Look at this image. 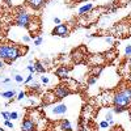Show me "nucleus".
<instances>
[{"label":"nucleus","mask_w":131,"mask_h":131,"mask_svg":"<svg viewBox=\"0 0 131 131\" xmlns=\"http://www.w3.org/2000/svg\"><path fill=\"white\" fill-rule=\"evenodd\" d=\"M33 41H34V46H39V45H42V41H43V38L38 36V37H36Z\"/></svg>","instance_id":"obj_26"},{"label":"nucleus","mask_w":131,"mask_h":131,"mask_svg":"<svg viewBox=\"0 0 131 131\" xmlns=\"http://www.w3.org/2000/svg\"><path fill=\"white\" fill-rule=\"evenodd\" d=\"M9 114L10 113H8V112H2V117L4 118V121H9Z\"/></svg>","instance_id":"obj_35"},{"label":"nucleus","mask_w":131,"mask_h":131,"mask_svg":"<svg viewBox=\"0 0 131 131\" xmlns=\"http://www.w3.org/2000/svg\"><path fill=\"white\" fill-rule=\"evenodd\" d=\"M127 109H125V107H121V106H114L113 107V113H115V114H121V113H123V112H126Z\"/></svg>","instance_id":"obj_23"},{"label":"nucleus","mask_w":131,"mask_h":131,"mask_svg":"<svg viewBox=\"0 0 131 131\" xmlns=\"http://www.w3.org/2000/svg\"><path fill=\"white\" fill-rule=\"evenodd\" d=\"M105 60H107V62H110V60H113L114 58H115V52L113 51V50H109V51H106V54H105Z\"/></svg>","instance_id":"obj_21"},{"label":"nucleus","mask_w":131,"mask_h":131,"mask_svg":"<svg viewBox=\"0 0 131 131\" xmlns=\"http://www.w3.org/2000/svg\"><path fill=\"white\" fill-rule=\"evenodd\" d=\"M97 83V78H96V76H92V78H89L88 80H86V84H88V85H94Z\"/></svg>","instance_id":"obj_24"},{"label":"nucleus","mask_w":131,"mask_h":131,"mask_svg":"<svg viewBox=\"0 0 131 131\" xmlns=\"http://www.w3.org/2000/svg\"><path fill=\"white\" fill-rule=\"evenodd\" d=\"M4 5H7V7H13V2H12V0H4Z\"/></svg>","instance_id":"obj_37"},{"label":"nucleus","mask_w":131,"mask_h":131,"mask_svg":"<svg viewBox=\"0 0 131 131\" xmlns=\"http://www.w3.org/2000/svg\"><path fill=\"white\" fill-rule=\"evenodd\" d=\"M86 55V51H85V47H79V49H76L72 51L71 54V58L75 63H81V60L85 58Z\"/></svg>","instance_id":"obj_6"},{"label":"nucleus","mask_w":131,"mask_h":131,"mask_svg":"<svg viewBox=\"0 0 131 131\" xmlns=\"http://www.w3.org/2000/svg\"><path fill=\"white\" fill-rule=\"evenodd\" d=\"M25 97H26V93H25V92H20V93L17 94V97H16V98H17L18 101H23Z\"/></svg>","instance_id":"obj_28"},{"label":"nucleus","mask_w":131,"mask_h":131,"mask_svg":"<svg viewBox=\"0 0 131 131\" xmlns=\"http://www.w3.org/2000/svg\"><path fill=\"white\" fill-rule=\"evenodd\" d=\"M130 119H131V113H130Z\"/></svg>","instance_id":"obj_46"},{"label":"nucleus","mask_w":131,"mask_h":131,"mask_svg":"<svg viewBox=\"0 0 131 131\" xmlns=\"http://www.w3.org/2000/svg\"><path fill=\"white\" fill-rule=\"evenodd\" d=\"M30 39H31V37H30V36L24 34V36H23V38H21V42H25V43H28V42H30Z\"/></svg>","instance_id":"obj_31"},{"label":"nucleus","mask_w":131,"mask_h":131,"mask_svg":"<svg viewBox=\"0 0 131 131\" xmlns=\"http://www.w3.org/2000/svg\"><path fill=\"white\" fill-rule=\"evenodd\" d=\"M46 113L49 117H54V115H64L68 113V105L67 104H51L47 105L46 107Z\"/></svg>","instance_id":"obj_2"},{"label":"nucleus","mask_w":131,"mask_h":131,"mask_svg":"<svg viewBox=\"0 0 131 131\" xmlns=\"http://www.w3.org/2000/svg\"><path fill=\"white\" fill-rule=\"evenodd\" d=\"M26 2V5L31 9H34V10H38L41 9L43 5L46 4V0H25Z\"/></svg>","instance_id":"obj_8"},{"label":"nucleus","mask_w":131,"mask_h":131,"mask_svg":"<svg viewBox=\"0 0 131 131\" xmlns=\"http://www.w3.org/2000/svg\"><path fill=\"white\" fill-rule=\"evenodd\" d=\"M52 21H54V24H55V26H57V25H59V24H62V21H60V18H59V17H54V20H52Z\"/></svg>","instance_id":"obj_38"},{"label":"nucleus","mask_w":131,"mask_h":131,"mask_svg":"<svg viewBox=\"0 0 131 131\" xmlns=\"http://www.w3.org/2000/svg\"><path fill=\"white\" fill-rule=\"evenodd\" d=\"M41 83L45 84V85H47V84L50 83V79L47 78V76H41Z\"/></svg>","instance_id":"obj_30"},{"label":"nucleus","mask_w":131,"mask_h":131,"mask_svg":"<svg viewBox=\"0 0 131 131\" xmlns=\"http://www.w3.org/2000/svg\"><path fill=\"white\" fill-rule=\"evenodd\" d=\"M59 128L60 131H72V125L68 119H62L59 121Z\"/></svg>","instance_id":"obj_15"},{"label":"nucleus","mask_w":131,"mask_h":131,"mask_svg":"<svg viewBox=\"0 0 131 131\" xmlns=\"http://www.w3.org/2000/svg\"><path fill=\"white\" fill-rule=\"evenodd\" d=\"M79 3H84V2H88V0H78Z\"/></svg>","instance_id":"obj_44"},{"label":"nucleus","mask_w":131,"mask_h":131,"mask_svg":"<svg viewBox=\"0 0 131 131\" xmlns=\"http://www.w3.org/2000/svg\"><path fill=\"white\" fill-rule=\"evenodd\" d=\"M55 93H54V91H49V92H45L43 93V97L42 100L43 102H45V105H51V104H55Z\"/></svg>","instance_id":"obj_9"},{"label":"nucleus","mask_w":131,"mask_h":131,"mask_svg":"<svg viewBox=\"0 0 131 131\" xmlns=\"http://www.w3.org/2000/svg\"><path fill=\"white\" fill-rule=\"evenodd\" d=\"M0 131H5V130H4V128H2V127H0Z\"/></svg>","instance_id":"obj_45"},{"label":"nucleus","mask_w":131,"mask_h":131,"mask_svg":"<svg viewBox=\"0 0 131 131\" xmlns=\"http://www.w3.org/2000/svg\"><path fill=\"white\" fill-rule=\"evenodd\" d=\"M4 125H5L7 127H9V128H13V123L10 122V121H5V122H4Z\"/></svg>","instance_id":"obj_39"},{"label":"nucleus","mask_w":131,"mask_h":131,"mask_svg":"<svg viewBox=\"0 0 131 131\" xmlns=\"http://www.w3.org/2000/svg\"><path fill=\"white\" fill-rule=\"evenodd\" d=\"M30 13L23 7H18L16 13H15V24L18 28H28L29 23H30Z\"/></svg>","instance_id":"obj_1"},{"label":"nucleus","mask_w":131,"mask_h":131,"mask_svg":"<svg viewBox=\"0 0 131 131\" xmlns=\"http://www.w3.org/2000/svg\"><path fill=\"white\" fill-rule=\"evenodd\" d=\"M0 79H2V78H0Z\"/></svg>","instance_id":"obj_47"},{"label":"nucleus","mask_w":131,"mask_h":131,"mask_svg":"<svg viewBox=\"0 0 131 131\" xmlns=\"http://www.w3.org/2000/svg\"><path fill=\"white\" fill-rule=\"evenodd\" d=\"M105 62V58L104 57H101V55H92L91 57V63H92V66H102V63Z\"/></svg>","instance_id":"obj_16"},{"label":"nucleus","mask_w":131,"mask_h":131,"mask_svg":"<svg viewBox=\"0 0 131 131\" xmlns=\"http://www.w3.org/2000/svg\"><path fill=\"white\" fill-rule=\"evenodd\" d=\"M33 78H34V76H33V73L28 75V78L24 80V81H25V84H29V83H31V81H33Z\"/></svg>","instance_id":"obj_34"},{"label":"nucleus","mask_w":131,"mask_h":131,"mask_svg":"<svg viewBox=\"0 0 131 131\" xmlns=\"http://www.w3.org/2000/svg\"><path fill=\"white\" fill-rule=\"evenodd\" d=\"M92 76H96V78H98V76H101L102 71H104V66H92Z\"/></svg>","instance_id":"obj_18"},{"label":"nucleus","mask_w":131,"mask_h":131,"mask_svg":"<svg viewBox=\"0 0 131 131\" xmlns=\"http://www.w3.org/2000/svg\"><path fill=\"white\" fill-rule=\"evenodd\" d=\"M30 89L34 91V92H39V91H41V84L37 83V81H34V83L30 85Z\"/></svg>","instance_id":"obj_22"},{"label":"nucleus","mask_w":131,"mask_h":131,"mask_svg":"<svg viewBox=\"0 0 131 131\" xmlns=\"http://www.w3.org/2000/svg\"><path fill=\"white\" fill-rule=\"evenodd\" d=\"M9 43L10 42H0V60L7 59L8 50H9Z\"/></svg>","instance_id":"obj_11"},{"label":"nucleus","mask_w":131,"mask_h":131,"mask_svg":"<svg viewBox=\"0 0 131 131\" xmlns=\"http://www.w3.org/2000/svg\"><path fill=\"white\" fill-rule=\"evenodd\" d=\"M54 93H55L57 100H63V98L68 97L71 94V89L68 88L67 84H58L54 89Z\"/></svg>","instance_id":"obj_4"},{"label":"nucleus","mask_w":131,"mask_h":131,"mask_svg":"<svg viewBox=\"0 0 131 131\" xmlns=\"http://www.w3.org/2000/svg\"><path fill=\"white\" fill-rule=\"evenodd\" d=\"M9 81H10V80H9V79H4V80H3V83H4V84H8V83H9Z\"/></svg>","instance_id":"obj_42"},{"label":"nucleus","mask_w":131,"mask_h":131,"mask_svg":"<svg viewBox=\"0 0 131 131\" xmlns=\"http://www.w3.org/2000/svg\"><path fill=\"white\" fill-rule=\"evenodd\" d=\"M21 131H37V126L31 121V118L26 117L24 121L21 122Z\"/></svg>","instance_id":"obj_7"},{"label":"nucleus","mask_w":131,"mask_h":131,"mask_svg":"<svg viewBox=\"0 0 131 131\" xmlns=\"http://www.w3.org/2000/svg\"><path fill=\"white\" fill-rule=\"evenodd\" d=\"M105 121H107L109 125H114V121H113V110H107L105 113Z\"/></svg>","instance_id":"obj_20"},{"label":"nucleus","mask_w":131,"mask_h":131,"mask_svg":"<svg viewBox=\"0 0 131 131\" xmlns=\"http://www.w3.org/2000/svg\"><path fill=\"white\" fill-rule=\"evenodd\" d=\"M9 119H13V121L15 119H18V113L17 112H12L9 114Z\"/></svg>","instance_id":"obj_32"},{"label":"nucleus","mask_w":131,"mask_h":131,"mask_svg":"<svg viewBox=\"0 0 131 131\" xmlns=\"http://www.w3.org/2000/svg\"><path fill=\"white\" fill-rule=\"evenodd\" d=\"M118 91H121L128 100L131 101V85L130 84H127V83H125V84H122L121 86H119V89Z\"/></svg>","instance_id":"obj_13"},{"label":"nucleus","mask_w":131,"mask_h":131,"mask_svg":"<svg viewBox=\"0 0 131 131\" xmlns=\"http://www.w3.org/2000/svg\"><path fill=\"white\" fill-rule=\"evenodd\" d=\"M26 29H28L30 33H36V31H38V30H39V21H38L37 18H31Z\"/></svg>","instance_id":"obj_12"},{"label":"nucleus","mask_w":131,"mask_h":131,"mask_svg":"<svg viewBox=\"0 0 131 131\" xmlns=\"http://www.w3.org/2000/svg\"><path fill=\"white\" fill-rule=\"evenodd\" d=\"M92 9H93V4H92V3L84 4L83 7L79 8V16H85V15H88Z\"/></svg>","instance_id":"obj_14"},{"label":"nucleus","mask_w":131,"mask_h":131,"mask_svg":"<svg viewBox=\"0 0 131 131\" xmlns=\"http://www.w3.org/2000/svg\"><path fill=\"white\" fill-rule=\"evenodd\" d=\"M105 43H106V45H113V38L112 37H105Z\"/></svg>","instance_id":"obj_36"},{"label":"nucleus","mask_w":131,"mask_h":131,"mask_svg":"<svg viewBox=\"0 0 131 131\" xmlns=\"http://www.w3.org/2000/svg\"><path fill=\"white\" fill-rule=\"evenodd\" d=\"M15 80L20 84V83H24V76L23 75H20V73H16L15 75Z\"/></svg>","instance_id":"obj_25"},{"label":"nucleus","mask_w":131,"mask_h":131,"mask_svg":"<svg viewBox=\"0 0 131 131\" xmlns=\"http://www.w3.org/2000/svg\"><path fill=\"white\" fill-rule=\"evenodd\" d=\"M26 70L30 72V73H33V75H34L36 73V68H34V64H30L29 63V66H26Z\"/></svg>","instance_id":"obj_27"},{"label":"nucleus","mask_w":131,"mask_h":131,"mask_svg":"<svg viewBox=\"0 0 131 131\" xmlns=\"http://www.w3.org/2000/svg\"><path fill=\"white\" fill-rule=\"evenodd\" d=\"M55 75L59 79H67L68 75H70V70H68V67H66V66H60V67H58L55 70Z\"/></svg>","instance_id":"obj_10"},{"label":"nucleus","mask_w":131,"mask_h":131,"mask_svg":"<svg viewBox=\"0 0 131 131\" xmlns=\"http://www.w3.org/2000/svg\"><path fill=\"white\" fill-rule=\"evenodd\" d=\"M34 68H36V72L37 73H45L46 72V67L39 60H36L34 62Z\"/></svg>","instance_id":"obj_19"},{"label":"nucleus","mask_w":131,"mask_h":131,"mask_svg":"<svg viewBox=\"0 0 131 131\" xmlns=\"http://www.w3.org/2000/svg\"><path fill=\"white\" fill-rule=\"evenodd\" d=\"M3 67H4V62H3V60H0V70H2Z\"/></svg>","instance_id":"obj_40"},{"label":"nucleus","mask_w":131,"mask_h":131,"mask_svg":"<svg viewBox=\"0 0 131 131\" xmlns=\"http://www.w3.org/2000/svg\"><path fill=\"white\" fill-rule=\"evenodd\" d=\"M68 33H70V28H68L67 24H59V25H57L55 28L52 29L51 34L52 36H57V37L64 38V37L68 36Z\"/></svg>","instance_id":"obj_5"},{"label":"nucleus","mask_w":131,"mask_h":131,"mask_svg":"<svg viewBox=\"0 0 131 131\" xmlns=\"http://www.w3.org/2000/svg\"><path fill=\"white\" fill-rule=\"evenodd\" d=\"M130 105H131V101L121 91H117L113 93V106H121V107L128 109Z\"/></svg>","instance_id":"obj_3"},{"label":"nucleus","mask_w":131,"mask_h":131,"mask_svg":"<svg viewBox=\"0 0 131 131\" xmlns=\"http://www.w3.org/2000/svg\"><path fill=\"white\" fill-rule=\"evenodd\" d=\"M130 2H131V0H130Z\"/></svg>","instance_id":"obj_48"},{"label":"nucleus","mask_w":131,"mask_h":131,"mask_svg":"<svg viewBox=\"0 0 131 131\" xmlns=\"http://www.w3.org/2000/svg\"><path fill=\"white\" fill-rule=\"evenodd\" d=\"M109 126H110V125H109V122L105 121V119L100 122V127H101V128H109Z\"/></svg>","instance_id":"obj_29"},{"label":"nucleus","mask_w":131,"mask_h":131,"mask_svg":"<svg viewBox=\"0 0 131 131\" xmlns=\"http://www.w3.org/2000/svg\"><path fill=\"white\" fill-rule=\"evenodd\" d=\"M127 66H128V68H130V71H131V58H130V60H128V63H127Z\"/></svg>","instance_id":"obj_41"},{"label":"nucleus","mask_w":131,"mask_h":131,"mask_svg":"<svg viewBox=\"0 0 131 131\" xmlns=\"http://www.w3.org/2000/svg\"><path fill=\"white\" fill-rule=\"evenodd\" d=\"M2 97L5 98V100H8L9 102L13 101V97H16V91H7V92H3L2 93Z\"/></svg>","instance_id":"obj_17"},{"label":"nucleus","mask_w":131,"mask_h":131,"mask_svg":"<svg viewBox=\"0 0 131 131\" xmlns=\"http://www.w3.org/2000/svg\"><path fill=\"white\" fill-rule=\"evenodd\" d=\"M4 5V0H0V7H3Z\"/></svg>","instance_id":"obj_43"},{"label":"nucleus","mask_w":131,"mask_h":131,"mask_svg":"<svg viewBox=\"0 0 131 131\" xmlns=\"http://www.w3.org/2000/svg\"><path fill=\"white\" fill-rule=\"evenodd\" d=\"M125 54L127 57H131V45H127L126 49H125Z\"/></svg>","instance_id":"obj_33"}]
</instances>
